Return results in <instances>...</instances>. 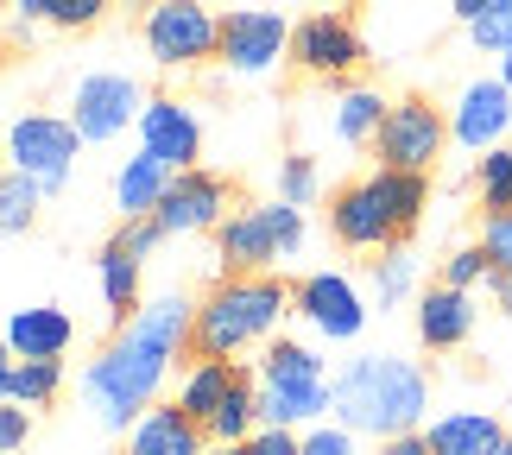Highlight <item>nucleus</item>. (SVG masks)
<instances>
[{"label":"nucleus","mask_w":512,"mask_h":455,"mask_svg":"<svg viewBox=\"0 0 512 455\" xmlns=\"http://www.w3.org/2000/svg\"><path fill=\"white\" fill-rule=\"evenodd\" d=\"M190 329H196V304L184 291H159L108 335V348L83 367V399L102 430H127L159 405V392L171 380L177 354H190Z\"/></svg>","instance_id":"f257e3e1"},{"label":"nucleus","mask_w":512,"mask_h":455,"mask_svg":"<svg viewBox=\"0 0 512 455\" xmlns=\"http://www.w3.org/2000/svg\"><path fill=\"white\" fill-rule=\"evenodd\" d=\"M430 411V373L411 361V354H354L336 373V392H329V418L354 437H405L418 430Z\"/></svg>","instance_id":"f03ea898"},{"label":"nucleus","mask_w":512,"mask_h":455,"mask_svg":"<svg viewBox=\"0 0 512 455\" xmlns=\"http://www.w3.org/2000/svg\"><path fill=\"white\" fill-rule=\"evenodd\" d=\"M285 316H298L285 279L272 272H222L209 285V298L196 304L190 354L196 361H241L247 348H266L285 335Z\"/></svg>","instance_id":"7ed1b4c3"},{"label":"nucleus","mask_w":512,"mask_h":455,"mask_svg":"<svg viewBox=\"0 0 512 455\" xmlns=\"http://www.w3.org/2000/svg\"><path fill=\"white\" fill-rule=\"evenodd\" d=\"M424 209H430V177L380 165L329 196V234L348 253H386V247H405V234L424 222Z\"/></svg>","instance_id":"20e7f679"},{"label":"nucleus","mask_w":512,"mask_h":455,"mask_svg":"<svg viewBox=\"0 0 512 455\" xmlns=\"http://www.w3.org/2000/svg\"><path fill=\"white\" fill-rule=\"evenodd\" d=\"M253 392H260V430H310L323 424L329 392H336V373L310 342H266L260 367H253Z\"/></svg>","instance_id":"39448f33"},{"label":"nucleus","mask_w":512,"mask_h":455,"mask_svg":"<svg viewBox=\"0 0 512 455\" xmlns=\"http://www.w3.org/2000/svg\"><path fill=\"white\" fill-rule=\"evenodd\" d=\"M304 209L285 203V196H272V203H247L234 209L222 228H215V260L222 272H272L285 266L291 253L304 247Z\"/></svg>","instance_id":"423d86ee"},{"label":"nucleus","mask_w":512,"mask_h":455,"mask_svg":"<svg viewBox=\"0 0 512 455\" xmlns=\"http://www.w3.org/2000/svg\"><path fill=\"white\" fill-rule=\"evenodd\" d=\"M140 45L159 70H203L222 57V13L209 0H152L140 19Z\"/></svg>","instance_id":"0eeeda50"},{"label":"nucleus","mask_w":512,"mask_h":455,"mask_svg":"<svg viewBox=\"0 0 512 455\" xmlns=\"http://www.w3.org/2000/svg\"><path fill=\"white\" fill-rule=\"evenodd\" d=\"M7 171H26L45 196H57L76 171V152H83V133H76L70 114H13L7 121Z\"/></svg>","instance_id":"6e6552de"},{"label":"nucleus","mask_w":512,"mask_h":455,"mask_svg":"<svg viewBox=\"0 0 512 455\" xmlns=\"http://www.w3.org/2000/svg\"><path fill=\"white\" fill-rule=\"evenodd\" d=\"M140 114H146V89L133 83L127 70H89V76H76L70 121H76V133H83V146L121 140L127 127H140Z\"/></svg>","instance_id":"1a4fd4ad"},{"label":"nucleus","mask_w":512,"mask_h":455,"mask_svg":"<svg viewBox=\"0 0 512 455\" xmlns=\"http://www.w3.org/2000/svg\"><path fill=\"white\" fill-rule=\"evenodd\" d=\"M449 146V114L437 102H424V95H399V102L386 108V127L380 140H373V152H380V165L392 171H437V158Z\"/></svg>","instance_id":"9d476101"},{"label":"nucleus","mask_w":512,"mask_h":455,"mask_svg":"<svg viewBox=\"0 0 512 455\" xmlns=\"http://www.w3.org/2000/svg\"><path fill=\"white\" fill-rule=\"evenodd\" d=\"M291 57V26L272 7H234L222 13V64L228 76H272Z\"/></svg>","instance_id":"9b49d317"},{"label":"nucleus","mask_w":512,"mask_h":455,"mask_svg":"<svg viewBox=\"0 0 512 455\" xmlns=\"http://www.w3.org/2000/svg\"><path fill=\"white\" fill-rule=\"evenodd\" d=\"M291 298H298V316L317 342H354L367 329V310H373L367 291L348 272H310V279L291 285Z\"/></svg>","instance_id":"f8f14e48"},{"label":"nucleus","mask_w":512,"mask_h":455,"mask_svg":"<svg viewBox=\"0 0 512 455\" xmlns=\"http://www.w3.org/2000/svg\"><path fill=\"white\" fill-rule=\"evenodd\" d=\"M361 32H354L348 13H310L291 26V64L304 76H323V83H348L354 70H361Z\"/></svg>","instance_id":"ddd939ff"},{"label":"nucleus","mask_w":512,"mask_h":455,"mask_svg":"<svg viewBox=\"0 0 512 455\" xmlns=\"http://www.w3.org/2000/svg\"><path fill=\"white\" fill-rule=\"evenodd\" d=\"M228 203H234L228 177L190 165V171L171 177V190H165V203H159V215H152V222H159L165 234H215V228L234 215Z\"/></svg>","instance_id":"4468645a"},{"label":"nucleus","mask_w":512,"mask_h":455,"mask_svg":"<svg viewBox=\"0 0 512 455\" xmlns=\"http://www.w3.org/2000/svg\"><path fill=\"white\" fill-rule=\"evenodd\" d=\"M512 89L500 83V76H475L456 108H449V146L462 152H494V146H512Z\"/></svg>","instance_id":"2eb2a0df"},{"label":"nucleus","mask_w":512,"mask_h":455,"mask_svg":"<svg viewBox=\"0 0 512 455\" xmlns=\"http://www.w3.org/2000/svg\"><path fill=\"white\" fill-rule=\"evenodd\" d=\"M140 152H152V158H159V165H171V171H190L196 158H203V121H196V108L177 102V95H146Z\"/></svg>","instance_id":"dca6fc26"},{"label":"nucleus","mask_w":512,"mask_h":455,"mask_svg":"<svg viewBox=\"0 0 512 455\" xmlns=\"http://www.w3.org/2000/svg\"><path fill=\"white\" fill-rule=\"evenodd\" d=\"M19 361H64L70 342H76V316L64 304H32V310H13L7 335H0Z\"/></svg>","instance_id":"f3484780"},{"label":"nucleus","mask_w":512,"mask_h":455,"mask_svg":"<svg viewBox=\"0 0 512 455\" xmlns=\"http://www.w3.org/2000/svg\"><path fill=\"white\" fill-rule=\"evenodd\" d=\"M468 335H475V298L456 285H430L418 298V342L430 354H456L468 348Z\"/></svg>","instance_id":"a211bd4d"},{"label":"nucleus","mask_w":512,"mask_h":455,"mask_svg":"<svg viewBox=\"0 0 512 455\" xmlns=\"http://www.w3.org/2000/svg\"><path fill=\"white\" fill-rule=\"evenodd\" d=\"M203 449H209V430L196 418H184L177 405H152L127 430V455H203Z\"/></svg>","instance_id":"6ab92c4d"},{"label":"nucleus","mask_w":512,"mask_h":455,"mask_svg":"<svg viewBox=\"0 0 512 455\" xmlns=\"http://www.w3.org/2000/svg\"><path fill=\"white\" fill-rule=\"evenodd\" d=\"M424 437L437 455H500L512 443L494 411H443V418H430Z\"/></svg>","instance_id":"aec40b11"},{"label":"nucleus","mask_w":512,"mask_h":455,"mask_svg":"<svg viewBox=\"0 0 512 455\" xmlns=\"http://www.w3.org/2000/svg\"><path fill=\"white\" fill-rule=\"evenodd\" d=\"M171 165H159L152 152H133L121 171H114V209H121V222H146V215H159L165 190H171Z\"/></svg>","instance_id":"412c9836"},{"label":"nucleus","mask_w":512,"mask_h":455,"mask_svg":"<svg viewBox=\"0 0 512 455\" xmlns=\"http://www.w3.org/2000/svg\"><path fill=\"white\" fill-rule=\"evenodd\" d=\"M95 272H102V304H108V323L121 329L133 310H140V253L127 247V234H108L102 241V260H95Z\"/></svg>","instance_id":"4be33fe9"},{"label":"nucleus","mask_w":512,"mask_h":455,"mask_svg":"<svg viewBox=\"0 0 512 455\" xmlns=\"http://www.w3.org/2000/svg\"><path fill=\"white\" fill-rule=\"evenodd\" d=\"M234 380H241V367H234V361H190L184 373H177V399L171 405L209 430V418L222 411V399L234 392Z\"/></svg>","instance_id":"5701e85b"},{"label":"nucleus","mask_w":512,"mask_h":455,"mask_svg":"<svg viewBox=\"0 0 512 455\" xmlns=\"http://www.w3.org/2000/svg\"><path fill=\"white\" fill-rule=\"evenodd\" d=\"M108 19V0H13V38L32 32H89Z\"/></svg>","instance_id":"b1692460"},{"label":"nucleus","mask_w":512,"mask_h":455,"mask_svg":"<svg viewBox=\"0 0 512 455\" xmlns=\"http://www.w3.org/2000/svg\"><path fill=\"white\" fill-rule=\"evenodd\" d=\"M386 95L380 89H361V83H348L342 89V102H336V140L342 146H373L380 140V127H386Z\"/></svg>","instance_id":"393cba45"},{"label":"nucleus","mask_w":512,"mask_h":455,"mask_svg":"<svg viewBox=\"0 0 512 455\" xmlns=\"http://www.w3.org/2000/svg\"><path fill=\"white\" fill-rule=\"evenodd\" d=\"M253 430H260V392H253V373H241L222 411L209 418V443H253Z\"/></svg>","instance_id":"a878e982"},{"label":"nucleus","mask_w":512,"mask_h":455,"mask_svg":"<svg viewBox=\"0 0 512 455\" xmlns=\"http://www.w3.org/2000/svg\"><path fill=\"white\" fill-rule=\"evenodd\" d=\"M411 291H418V260H411L405 247H386L380 260L367 266V304L392 310V304H405Z\"/></svg>","instance_id":"bb28decb"},{"label":"nucleus","mask_w":512,"mask_h":455,"mask_svg":"<svg viewBox=\"0 0 512 455\" xmlns=\"http://www.w3.org/2000/svg\"><path fill=\"white\" fill-rule=\"evenodd\" d=\"M45 203L51 196L38 190L26 171H0V234H32Z\"/></svg>","instance_id":"cd10ccee"},{"label":"nucleus","mask_w":512,"mask_h":455,"mask_svg":"<svg viewBox=\"0 0 512 455\" xmlns=\"http://www.w3.org/2000/svg\"><path fill=\"white\" fill-rule=\"evenodd\" d=\"M475 196H481L487 215L512 209V146H494V152L475 158Z\"/></svg>","instance_id":"c85d7f7f"},{"label":"nucleus","mask_w":512,"mask_h":455,"mask_svg":"<svg viewBox=\"0 0 512 455\" xmlns=\"http://www.w3.org/2000/svg\"><path fill=\"white\" fill-rule=\"evenodd\" d=\"M57 392H64V361H19V373H13V405L45 411Z\"/></svg>","instance_id":"c756f323"},{"label":"nucleus","mask_w":512,"mask_h":455,"mask_svg":"<svg viewBox=\"0 0 512 455\" xmlns=\"http://www.w3.org/2000/svg\"><path fill=\"white\" fill-rule=\"evenodd\" d=\"M279 196H285V203H298V209H310L323 196V177H317V158H310V152L279 158Z\"/></svg>","instance_id":"7c9ffc66"},{"label":"nucleus","mask_w":512,"mask_h":455,"mask_svg":"<svg viewBox=\"0 0 512 455\" xmlns=\"http://www.w3.org/2000/svg\"><path fill=\"white\" fill-rule=\"evenodd\" d=\"M468 38H475V51L506 57V51H512V0H494V7H481L475 19H468Z\"/></svg>","instance_id":"2f4dec72"},{"label":"nucleus","mask_w":512,"mask_h":455,"mask_svg":"<svg viewBox=\"0 0 512 455\" xmlns=\"http://www.w3.org/2000/svg\"><path fill=\"white\" fill-rule=\"evenodd\" d=\"M437 285H456V291H475V285H494V260H487V247H456L443 260V279Z\"/></svg>","instance_id":"473e14b6"},{"label":"nucleus","mask_w":512,"mask_h":455,"mask_svg":"<svg viewBox=\"0 0 512 455\" xmlns=\"http://www.w3.org/2000/svg\"><path fill=\"white\" fill-rule=\"evenodd\" d=\"M481 247L494 260V279H512V209L481 215Z\"/></svg>","instance_id":"72a5a7b5"},{"label":"nucleus","mask_w":512,"mask_h":455,"mask_svg":"<svg viewBox=\"0 0 512 455\" xmlns=\"http://www.w3.org/2000/svg\"><path fill=\"white\" fill-rule=\"evenodd\" d=\"M298 437H304V455H361L354 430H342L336 418H329V424H310V430H298Z\"/></svg>","instance_id":"f704fd0d"},{"label":"nucleus","mask_w":512,"mask_h":455,"mask_svg":"<svg viewBox=\"0 0 512 455\" xmlns=\"http://www.w3.org/2000/svg\"><path fill=\"white\" fill-rule=\"evenodd\" d=\"M26 443H32V411L7 399V405H0V455H19Z\"/></svg>","instance_id":"c9c22d12"},{"label":"nucleus","mask_w":512,"mask_h":455,"mask_svg":"<svg viewBox=\"0 0 512 455\" xmlns=\"http://www.w3.org/2000/svg\"><path fill=\"white\" fill-rule=\"evenodd\" d=\"M247 455H304V437L298 430H253Z\"/></svg>","instance_id":"e433bc0d"},{"label":"nucleus","mask_w":512,"mask_h":455,"mask_svg":"<svg viewBox=\"0 0 512 455\" xmlns=\"http://www.w3.org/2000/svg\"><path fill=\"white\" fill-rule=\"evenodd\" d=\"M121 234H127V247L140 253V260H146V253L159 247V241H171V234H165L159 222H152V215H146V222H121Z\"/></svg>","instance_id":"4c0bfd02"},{"label":"nucleus","mask_w":512,"mask_h":455,"mask_svg":"<svg viewBox=\"0 0 512 455\" xmlns=\"http://www.w3.org/2000/svg\"><path fill=\"white\" fill-rule=\"evenodd\" d=\"M380 455H437V449H430L424 430H405V437H386V443H380Z\"/></svg>","instance_id":"58836bf2"},{"label":"nucleus","mask_w":512,"mask_h":455,"mask_svg":"<svg viewBox=\"0 0 512 455\" xmlns=\"http://www.w3.org/2000/svg\"><path fill=\"white\" fill-rule=\"evenodd\" d=\"M13 373H19V354H13L7 342H0V405L13 399Z\"/></svg>","instance_id":"ea45409f"},{"label":"nucleus","mask_w":512,"mask_h":455,"mask_svg":"<svg viewBox=\"0 0 512 455\" xmlns=\"http://www.w3.org/2000/svg\"><path fill=\"white\" fill-rule=\"evenodd\" d=\"M481 7H494V0H456V19H462V26H468V19H475Z\"/></svg>","instance_id":"a19ab883"},{"label":"nucleus","mask_w":512,"mask_h":455,"mask_svg":"<svg viewBox=\"0 0 512 455\" xmlns=\"http://www.w3.org/2000/svg\"><path fill=\"white\" fill-rule=\"evenodd\" d=\"M494 298H500V310L512 316V279H494Z\"/></svg>","instance_id":"79ce46f5"},{"label":"nucleus","mask_w":512,"mask_h":455,"mask_svg":"<svg viewBox=\"0 0 512 455\" xmlns=\"http://www.w3.org/2000/svg\"><path fill=\"white\" fill-rule=\"evenodd\" d=\"M203 455H247V443H209Z\"/></svg>","instance_id":"37998d69"},{"label":"nucleus","mask_w":512,"mask_h":455,"mask_svg":"<svg viewBox=\"0 0 512 455\" xmlns=\"http://www.w3.org/2000/svg\"><path fill=\"white\" fill-rule=\"evenodd\" d=\"M500 83H506V89H512V51H506V57H500Z\"/></svg>","instance_id":"c03bdc74"},{"label":"nucleus","mask_w":512,"mask_h":455,"mask_svg":"<svg viewBox=\"0 0 512 455\" xmlns=\"http://www.w3.org/2000/svg\"><path fill=\"white\" fill-rule=\"evenodd\" d=\"M500 455H512V443H506V449H500Z\"/></svg>","instance_id":"a18cd8bd"},{"label":"nucleus","mask_w":512,"mask_h":455,"mask_svg":"<svg viewBox=\"0 0 512 455\" xmlns=\"http://www.w3.org/2000/svg\"><path fill=\"white\" fill-rule=\"evenodd\" d=\"M0 7H13V0H0Z\"/></svg>","instance_id":"49530a36"}]
</instances>
